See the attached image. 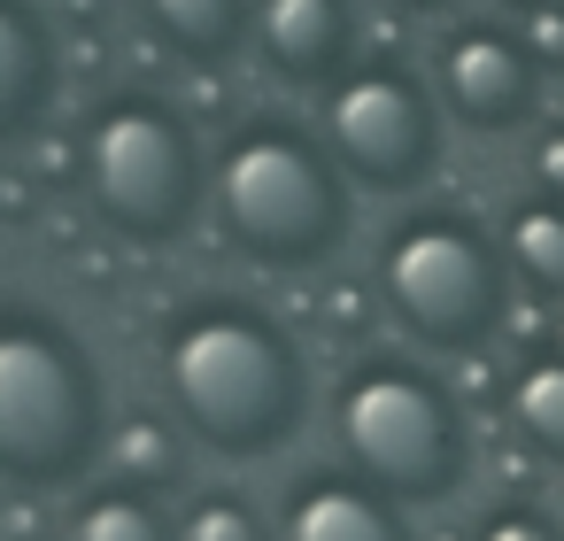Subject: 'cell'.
<instances>
[{"mask_svg":"<svg viewBox=\"0 0 564 541\" xmlns=\"http://www.w3.org/2000/svg\"><path fill=\"white\" fill-rule=\"evenodd\" d=\"M163 379L178 418L232 456H263L302 410V364L256 310H194L163 348Z\"/></svg>","mask_w":564,"mask_h":541,"instance_id":"1","label":"cell"},{"mask_svg":"<svg viewBox=\"0 0 564 541\" xmlns=\"http://www.w3.org/2000/svg\"><path fill=\"white\" fill-rule=\"evenodd\" d=\"M101 441V394L70 333L0 317V472L63 487L94 464Z\"/></svg>","mask_w":564,"mask_h":541,"instance_id":"2","label":"cell"},{"mask_svg":"<svg viewBox=\"0 0 564 541\" xmlns=\"http://www.w3.org/2000/svg\"><path fill=\"white\" fill-rule=\"evenodd\" d=\"M217 217L256 263H317L340 240V178L294 132H240L217 155Z\"/></svg>","mask_w":564,"mask_h":541,"instance_id":"3","label":"cell"},{"mask_svg":"<svg viewBox=\"0 0 564 541\" xmlns=\"http://www.w3.org/2000/svg\"><path fill=\"white\" fill-rule=\"evenodd\" d=\"M86 186L124 240H171L194 217V132L163 101H109L86 125Z\"/></svg>","mask_w":564,"mask_h":541,"instance_id":"4","label":"cell"},{"mask_svg":"<svg viewBox=\"0 0 564 541\" xmlns=\"http://www.w3.org/2000/svg\"><path fill=\"white\" fill-rule=\"evenodd\" d=\"M379 286L394 302V317L425 340V348H471L495 333L502 317V263L487 256V240L456 217H417L387 263Z\"/></svg>","mask_w":564,"mask_h":541,"instance_id":"5","label":"cell"},{"mask_svg":"<svg viewBox=\"0 0 564 541\" xmlns=\"http://www.w3.org/2000/svg\"><path fill=\"white\" fill-rule=\"evenodd\" d=\"M340 441L364 479L394 495H441L456 479V418L448 394L402 364H371L340 387Z\"/></svg>","mask_w":564,"mask_h":541,"instance_id":"6","label":"cell"},{"mask_svg":"<svg viewBox=\"0 0 564 541\" xmlns=\"http://www.w3.org/2000/svg\"><path fill=\"white\" fill-rule=\"evenodd\" d=\"M325 132L340 148V163L364 178V186H402L433 163V109L410 78L394 71H364V78H340L333 101H325Z\"/></svg>","mask_w":564,"mask_h":541,"instance_id":"7","label":"cell"},{"mask_svg":"<svg viewBox=\"0 0 564 541\" xmlns=\"http://www.w3.org/2000/svg\"><path fill=\"white\" fill-rule=\"evenodd\" d=\"M441 101H448L464 125H487V132L518 125L525 101H533V63H525V47L502 40V32H487V24L456 32L448 55H441Z\"/></svg>","mask_w":564,"mask_h":541,"instance_id":"8","label":"cell"},{"mask_svg":"<svg viewBox=\"0 0 564 541\" xmlns=\"http://www.w3.org/2000/svg\"><path fill=\"white\" fill-rule=\"evenodd\" d=\"M256 47L271 55L279 78L333 86V71L348 55V17H340V0H263L256 9Z\"/></svg>","mask_w":564,"mask_h":541,"instance_id":"9","label":"cell"},{"mask_svg":"<svg viewBox=\"0 0 564 541\" xmlns=\"http://www.w3.org/2000/svg\"><path fill=\"white\" fill-rule=\"evenodd\" d=\"M286 541H402V518L356 479H310L286 502Z\"/></svg>","mask_w":564,"mask_h":541,"instance_id":"10","label":"cell"},{"mask_svg":"<svg viewBox=\"0 0 564 541\" xmlns=\"http://www.w3.org/2000/svg\"><path fill=\"white\" fill-rule=\"evenodd\" d=\"M55 94V55H47V32L32 24L24 0H0V140H17L40 101Z\"/></svg>","mask_w":564,"mask_h":541,"instance_id":"11","label":"cell"},{"mask_svg":"<svg viewBox=\"0 0 564 541\" xmlns=\"http://www.w3.org/2000/svg\"><path fill=\"white\" fill-rule=\"evenodd\" d=\"M510 425L525 433L533 456L564 464V356H533L510 379Z\"/></svg>","mask_w":564,"mask_h":541,"instance_id":"12","label":"cell"},{"mask_svg":"<svg viewBox=\"0 0 564 541\" xmlns=\"http://www.w3.org/2000/svg\"><path fill=\"white\" fill-rule=\"evenodd\" d=\"M148 17H155V32L178 47V55H225V47H240V24H248V9L240 0H148Z\"/></svg>","mask_w":564,"mask_h":541,"instance_id":"13","label":"cell"},{"mask_svg":"<svg viewBox=\"0 0 564 541\" xmlns=\"http://www.w3.org/2000/svg\"><path fill=\"white\" fill-rule=\"evenodd\" d=\"M502 248H510V263H518L541 294H564V209H556V202H525V209H510Z\"/></svg>","mask_w":564,"mask_h":541,"instance_id":"14","label":"cell"},{"mask_svg":"<svg viewBox=\"0 0 564 541\" xmlns=\"http://www.w3.org/2000/svg\"><path fill=\"white\" fill-rule=\"evenodd\" d=\"M70 541H171V526L140 502V495H94L70 518Z\"/></svg>","mask_w":564,"mask_h":541,"instance_id":"15","label":"cell"},{"mask_svg":"<svg viewBox=\"0 0 564 541\" xmlns=\"http://www.w3.org/2000/svg\"><path fill=\"white\" fill-rule=\"evenodd\" d=\"M117 472H132V479H171V472H178V441H171L155 418H132V425H117Z\"/></svg>","mask_w":564,"mask_h":541,"instance_id":"16","label":"cell"},{"mask_svg":"<svg viewBox=\"0 0 564 541\" xmlns=\"http://www.w3.org/2000/svg\"><path fill=\"white\" fill-rule=\"evenodd\" d=\"M178 541H271V533H263V518H256L248 502H232V495H209V502H194V510H186Z\"/></svg>","mask_w":564,"mask_h":541,"instance_id":"17","label":"cell"},{"mask_svg":"<svg viewBox=\"0 0 564 541\" xmlns=\"http://www.w3.org/2000/svg\"><path fill=\"white\" fill-rule=\"evenodd\" d=\"M479 541H564L541 510H495L487 526H479Z\"/></svg>","mask_w":564,"mask_h":541,"instance_id":"18","label":"cell"},{"mask_svg":"<svg viewBox=\"0 0 564 541\" xmlns=\"http://www.w3.org/2000/svg\"><path fill=\"white\" fill-rule=\"evenodd\" d=\"M525 47H533V63H564V9H533L525 17Z\"/></svg>","mask_w":564,"mask_h":541,"instance_id":"19","label":"cell"},{"mask_svg":"<svg viewBox=\"0 0 564 541\" xmlns=\"http://www.w3.org/2000/svg\"><path fill=\"white\" fill-rule=\"evenodd\" d=\"M533 178H541V194L564 209V132H541V140H533Z\"/></svg>","mask_w":564,"mask_h":541,"instance_id":"20","label":"cell"},{"mask_svg":"<svg viewBox=\"0 0 564 541\" xmlns=\"http://www.w3.org/2000/svg\"><path fill=\"white\" fill-rule=\"evenodd\" d=\"M402 9H441V0H402Z\"/></svg>","mask_w":564,"mask_h":541,"instance_id":"21","label":"cell"}]
</instances>
